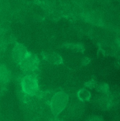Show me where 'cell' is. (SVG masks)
Wrapping results in <instances>:
<instances>
[{
    "label": "cell",
    "instance_id": "6da1fadb",
    "mask_svg": "<svg viewBox=\"0 0 120 121\" xmlns=\"http://www.w3.org/2000/svg\"><path fill=\"white\" fill-rule=\"evenodd\" d=\"M68 101L67 95L63 92L56 93L52 98L51 109L55 115H58L65 108Z\"/></svg>",
    "mask_w": 120,
    "mask_h": 121
},
{
    "label": "cell",
    "instance_id": "7a4b0ae2",
    "mask_svg": "<svg viewBox=\"0 0 120 121\" xmlns=\"http://www.w3.org/2000/svg\"><path fill=\"white\" fill-rule=\"evenodd\" d=\"M22 87L25 92L30 95H33L38 91V81L31 76H26L22 80Z\"/></svg>",
    "mask_w": 120,
    "mask_h": 121
},
{
    "label": "cell",
    "instance_id": "3957f363",
    "mask_svg": "<svg viewBox=\"0 0 120 121\" xmlns=\"http://www.w3.org/2000/svg\"><path fill=\"white\" fill-rule=\"evenodd\" d=\"M12 55L15 61L18 63H20L26 58L27 54L22 46L17 45L13 49Z\"/></svg>",
    "mask_w": 120,
    "mask_h": 121
},
{
    "label": "cell",
    "instance_id": "277c9868",
    "mask_svg": "<svg viewBox=\"0 0 120 121\" xmlns=\"http://www.w3.org/2000/svg\"><path fill=\"white\" fill-rule=\"evenodd\" d=\"M9 72L8 70L3 67H0V83H6L9 78Z\"/></svg>",
    "mask_w": 120,
    "mask_h": 121
},
{
    "label": "cell",
    "instance_id": "5b68a950",
    "mask_svg": "<svg viewBox=\"0 0 120 121\" xmlns=\"http://www.w3.org/2000/svg\"><path fill=\"white\" fill-rule=\"evenodd\" d=\"M78 97L82 100H88L90 97V94L89 91L86 89H82L78 92Z\"/></svg>",
    "mask_w": 120,
    "mask_h": 121
}]
</instances>
